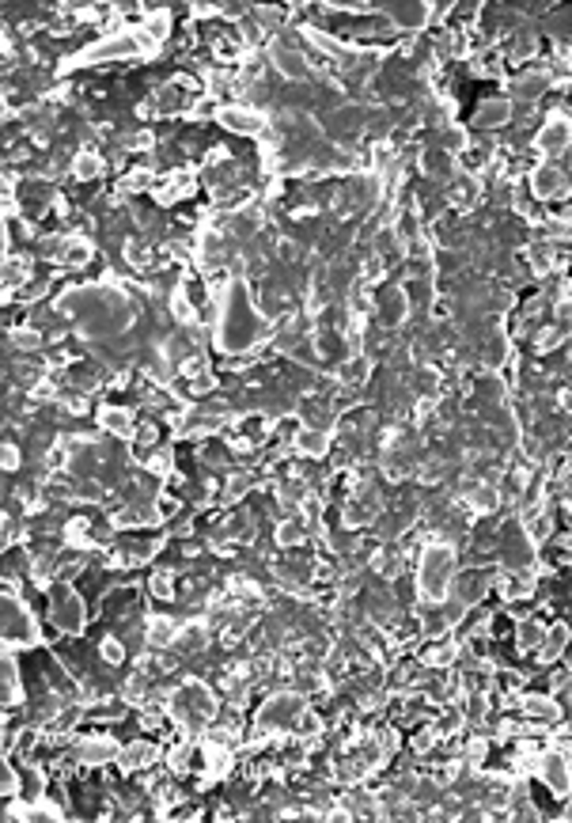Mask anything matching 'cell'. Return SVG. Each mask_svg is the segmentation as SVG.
I'll return each instance as SVG.
<instances>
[{"mask_svg": "<svg viewBox=\"0 0 572 823\" xmlns=\"http://www.w3.org/2000/svg\"><path fill=\"white\" fill-rule=\"evenodd\" d=\"M266 319L258 315L247 285H228V297L220 300V326H216V345L224 353H243L254 342H262Z\"/></svg>", "mask_w": 572, "mask_h": 823, "instance_id": "6da1fadb", "label": "cell"}, {"mask_svg": "<svg viewBox=\"0 0 572 823\" xmlns=\"http://www.w3.org/2000/svg\"><path fill=\"white\" fill-rule=\"evenodd\" d=\"M455 546L429 539L421 546V562H417V592L424 603H444L451 584H455Z\"/></svg>", "mask_w": 572, "mask_h": 823, "instance_id": "7a4b0ae2", "label": "cell"}, {"mask_svg": "<svg viewBox=\"0 0 572 823\" xmlns=\"http://www.w3.org/2000/svg\"><path fill=\"white\" fill-rule=\"evenodd\" d=\"M168 706H171V718L186 728V733L209 728L213 718H216V694L201 683V680H190V683H182L178 690H171L168 694Z\"/></svg>", "mask_w": 572, "mask_h": 823, "instance_id": "3957f363", "label": "cell"}, {"mask_svg": "<svg viewBox=\"0 0 572 823\" xmlns=\"http://www.w3.org/2000/svg\"><path fill=\"white\" fill-rule=\"evenodd\" d=\"M304 718V690H277L258 709V736H281L288 728H296Z\"/></svg>", "mask_w": 572, "mask_h": 823, "instance_id": "277c9868", "label": "cell"}, {"mask_svg": "<svg viewBox=\"0 0 572 823\" xmlns=\"http://www.w3.org/2000/svg\"><path fill=\"white\" fill-rule=\"evenodd\" d=\"M39 642H42V630H39V623H34L31 608L8 589L5 592V649L15 653V649H31Z\"/></svg>", "mask_w": 572, "mask_h": 823, "instance_id": "5b68a950", "label": "cell"}, {"mask_svg": "<svg viewBox=\"0 0 572 823\" xmlns=\"http://www.w3.org/2000/svg\"><path fill=\"white\" fill-rule=\"evenodd\" d=\"M50 618L53 626L61 634H80L84 630V618H87V608H84V596L72 589L68 581L53 584L50 589Z\"/></svg>", "mask_w": 572, "mask_h": 823, "instance_id": "8992f818", "label": "cell"}, {"mask_svg": "<svg viewBox=\"0 0 572 823\" xmlns=\"http://www.w3.org/2000/svg\"><path fill=\"white\" fill-rule=\"evenodd\" d=\"M269 58H273V69L281 72L285 80H304L307 77V50L300 46V39H288V34L273 39Z\"/></svg>", "mask_w": 572, "mask_h": 823, "instance_id": "52a82bcc", "label": "cell"}, {"mask_svg": "<svg viewBox=\"0 0 572 823\" xmlns=\"http://www.w3.org/2000/svg\"><path fill=\"white\" fill-rule=\"evenodd\" d=\"M534 144H539V152L549 156V160H558L561 152H568V144H572V118H565L561 111L546 114V122L539 125V137H534Z\"/></svg>", "mask_w": 572, "mask_h": 823, "instance_id": "ba28073f", "label": "cell"}, {"mask_svg": "<svg viewBox=\"0 0 572 823\" xmlns=\"http://www.w3.org/2000/svg\"><path fill=\"white\" fill-rule=\"evenodd\" d=\"M216 122L224 125V130L239 133V137H258L266 133V114L254 111V106H239V103H228L216 111Z\"/></svg>", "mask_w": 572, "mask_h": 823, "instance_id": "9c48e42d", "label": "cell"}, {"mask_svg": "<svg viewBox=\"0 0 572 823\" xmlns=\"http://www.w3.org/2000/svg\"><path fill=\"white\" fill-rule=\"evenodd\" d=\"M122 752V744L118 740H110V736H87L80 740L77 747H72V759L84 763V766H106V763H114Z\"/></svg>", "mask_w": 572, "mask_h": 823, "instance_id": "30bf717a", "label": "cell"}, {"mask_svg": "<svg viewBox=\"0 0 572 823\" xmlns=\"http://www.w3.org/2000/svg\"><path fill=\"white\" fill-rule=\"evenodd\" d=\"M539 774H542V782H546L558 797H565V793L572 790V763H568V755H561V752H542V759H539Z\"/></svg>", "mask_w": 572, "mask_h": 823, "instance_id": "8fae6325", "label": "cell"}, {"mask_svg": "<svg viewBox=\"0 0 572 823\" xmlns=\"http://www.w3.org/2000/svg\"><path fill=\"white\" fill-rule=\"evenodd\" d=\"M182 634V623L171 615H149V623H144V645L152 649H175Z\"/></svg>", "mask_w": 572, "mask_h": 823, "instance_id": "7c38bea8", "label": "cell"}, {"mask_svg": "<svg viewBox=\"0 0 572 823\" xmlns=\"http://www.w3.org/2000/svg\"><path fill=\"white\" fill-rule=\"evenodd\" d=\"M565 187H568V175L558 168V163H539V168L531 171V190L539 194L542 201L565 194Z\"/></svg>", "mask_w": 572, "mask_h": 823, "instance_id": "4fadbf2b", "label": "cell"}, {"mask_svg": "<svg viewBox=\"0 0 572 823\" xmlns=\"http://www.w3.org/2000/svg\"><path fill=\"white\" fill-rule=\"evenodd\" d=\"M376 312L386 326H402L405 315H410V297H405L402 288H383L376 297Z\"/></svg>", "mask_w": 572, "mask_h": 823, "instance_id": "5bb4252c", "label": "cell"}, {"mask_svg": "<svg viewBox=\"0 0 572 823\" xmlns=\"http://www.w3.org/2000/svg\"><path fill=\"white\" fill-rule=\"evenodd\" d=\"M546 87H549V72H523V77L508 80V99L512 103H534V99H542Z\"/></svg>", "mask_w": 572, "mask_h": 823, "instance_id": "9a60e30c", "label": "cell"}, {"mask_svg": "<svg viewBox=\"0 0 572 823\" xmlns=\"http://www.w3.org/2000/svg\"><path fill=\"white\" fill-rule=\"evenodd\" d=\"M156 744H149V740H133V744H122V752H118V766L125 774H137V771H144V766H152L156 763Z\"/></svg>", "mask_w": 572, "mask_h": 823, "instance_id": "2e32d148", "label": "cell"}, {"mask_svg": "<svg viewBox=\"0 0 572 823\" xmlns=\"http://www.w3.org/2000/svg\"><path fill=\"white\" fill-rule=\"evenodd\" d=\"M508 122H512V99H486L474 114L477 130H501Z\"/></svg>", "mask_w": 572, "mask_h": 823, "instance_id": "e0dca14e", "label": "cell"}, {"mask_svg": "<svg viewBox=\"0 0 572 823\" xmlns=\"http://www.w3.org/2000/svg\"><path fill=\"white\" fill-rule=\"evenodd\" d=\"M523 713L534 721V725H558L561 721V706L546 699V694H527L523 699Z\"/></svg>", "mask_w": 572, "mask_h": 823, "instance_id": "ac0fdd59", "label": "cell"}, {"mask_svg": "<svg viewBox=\"0 0 572 823\" xmlns=\"http://www.w3.org/2000/svg\"><path fill=\"white\" fill-rule=\"evenodd\" d=\"M99 425H103L110 436H133V433H137L133 414H129L125 407H103V410H99Z\"/></svg>", "mask_w": 572, "mask_h": 823, "instance_id": "d6986e66", "label": "cell"}, {"mask_svg": "<svg viewBox=\"0 0 572 823\" xmlns=\"http://www.w3.org/2000/svg\"><path fill=\"white\" fill-rule=\"evenodd\" d=\"M194 194V178L186 175V171H178V175H171L168 182H163V187L156 190V197H159V206H175L178 197H190Z\"/></svg>", "mask_w": 572, "mask_h": 823, "instance_id": "ffe728a7", "label": "cell"}, {"mask_svg": "<svg viewBox=\"0 0 572 823\" xmlns=\"http://www.w3.org/2000/svg\"><path fill=\"white\" fill-rule=\"evenodd\" d=\"M61 266H68V270H77V266H87L91 262V243L84 240V235H68V243H65V251H61V259H58Z\"/></svg>", "mask_w": 572, "mask_h": 823, "instance_id": "44dd1931", "label": "cell"}, {"mask_svg": "<svg viewBox=\"0 0 572 823\" xmlns=\"http://www.w3.org/2000/svg\"><path fill=\"white\" fill-rule=\"evenodd\" d=\"M568 637H572V630H568V626H561V623H558V626H553V630H549V634L542 637V645H539V653H542V661H546V664H549V661H558V656L565 653V645H568Z\"/></svg>", "mask_w": 572, "mask_h": 823, "instance_id": "7402d4cb", "label": "cell"}, {"mask_svg": "<svg viewBox=\"0 0 572 823\" xmlns=\"http://www.w3.org/2000/svg\"><path fill=\"white\" fill-rule=\"evenodd\" d=\"M20 797L27 800V804H39L42 797H46V778H42V771H23V778H20Z\"/></svg>", "mask_w": 572, "mask_h": 823, "instance_id": "603a6c76", "label": "cell"}, {"mask_svg": "<svg viewBox=\"0 0 572 823\" xmlns=\"http://www.w3.org/2000/svg\"><path fill=\"white\" fill-rule=\"evenodd\" d=\"M23 699V690H20V672H15V656L12 649H5V706H15Z\"/></svg>", "mask_w": 572, "mask_h": 823, "instance_id": "cb8c5ba5", "label": "cell"}, {"mask_svg": "<svg viewBox=\"0 0 572 823\" xmlns=\"http://www.w3.org/2000/svg\"><path fill=\"white\" fill-rule=\"evenodd\" d=\"M296 448L304 455H322L330 448V436H326V429H300L296 433Z\"/></svg>", "mask_w": 572, "mask_h": 823, "instance_id": "d4e9b609", "label": "cell"}, {"mask_svg": "<svg viewBox=\"0 0 572 823\" xmlns=\"http://www.w3.org/2000/svg\"><path fill=\"white\" fill-rule=\"evenodd\" d=\"M72 175H77L80 182L99 178V175H103V156H99V152H80L77 160H72Z\"/></svg>", "mask_w": 572, "mask_h": 823, "instance_id": "484cf974", "label": "cell"}, {"mask_svg": "<svg viewBox=\"0 0 572 823\" xmlns=\"http://www.w3.org/2000/svg\"><path fill=\"white\" fill-rule=\"evenodd\" d=\"M125 262L133 266V270H149L152 266V247L144 243V240H129L125 243Z\"/></svg>", "mask_w": 572, "mask_h": 823, "instance_id": "4316f807", "label": "cell"}, {"mask_svg": "<svg viewBox=\"0 0 572 823\" xmlns=\"http://www.w3.org/2000/svg\"><path fill=\"white\" fill-rule=\"evenodd\" d=\"M496 501H501V493H496V486H493V482L474 486V493H470V505H474L477 512H493V508H496Z\"/></svg>", "mask_w": 572, "mask_h": 823, "instance_id": "83f0119b", "label": "cell"}, {"mask_svg": "<svg viewBox=\"0 0 572 823\" xmlns=\"http://www.w3.org/2000/svg\"><path fill=\"white\" fill-rule=\"evenodd\" d=\"M542 637H546V626L539 623V618H523V623H520V649L542 645Z\"/></svg>", "mask_w": 572, "mask_h": 823, "instance_id": "f1b7e54d", "label": "cell"}, {"mask_svg": "<svg viewBox=\"0 0 572 823\" xmlns=\"http://www.w3.org/2000/svg\"><path fill=\"white\" fill-rule=\"evenodd\" d=\"M12 345L23 353H34V350H42V334L34 326H20V331H12Z\"/></svg>", "mask_w": 572, "mask_h": 823, "instance_id": "f546056e", "label": "cell"}, {"mask_svg": "<svg viewBox=\"0 0 572 823\" xmlns=\"http://www.w3.org/2000/svg\"><path fill=\"white\" fill-rule=\"evenodd\" d=\"M149 592H152L159 603H171V599H178L175 584H171V573H156V577L149 581Z\"/></svg>", "mask_w": 572, "mask_h": 823, "instance_id": "4dcf8cb0", "label": "cell"}, {"mask_svg": "<svg viewBox=\"0 0 572 823\" xmlns=\"http://www.w3.org/2000/svg\"><path fill=\"white\" fill-rule=\"evenodd\" d=\"M300 539H304V520H285L277 527V543L281 546H296Z\"/></svg>", "mask_w": 572, "mask_h": 823, "instance_id": "1f68e13d", "label": "cell"}, {"mask_svg": "<svg viewBox=\"0 0 572 823\" xmlns=\"http://www.w3.org/2000/svg\"><path fill=\"white\" fill-rule=\"evenodd\" d=\"M99 653H103V661H106L110 668H114V664H122V661H125V645L118 642V637H106V642L99 645Z\"/></svg>", "mask_w": 572, "mask_h": 823, "instance_id": "d6a6232c", "label": "cell"}, {"mask_svg": "<svg viewBox=\"0 0 572 823\" xmlns=\"http://www.w3.org/2000/svg\"><path fill=\"white\" fill-rule=\"evenodd\" d=\"M20 467V452H15V444H5V471H15Z\"/></svg>", "mask_w": 572, "mask_h": 823, "instance_id": "836d02e7", "label": "cell"}]
</instances>
